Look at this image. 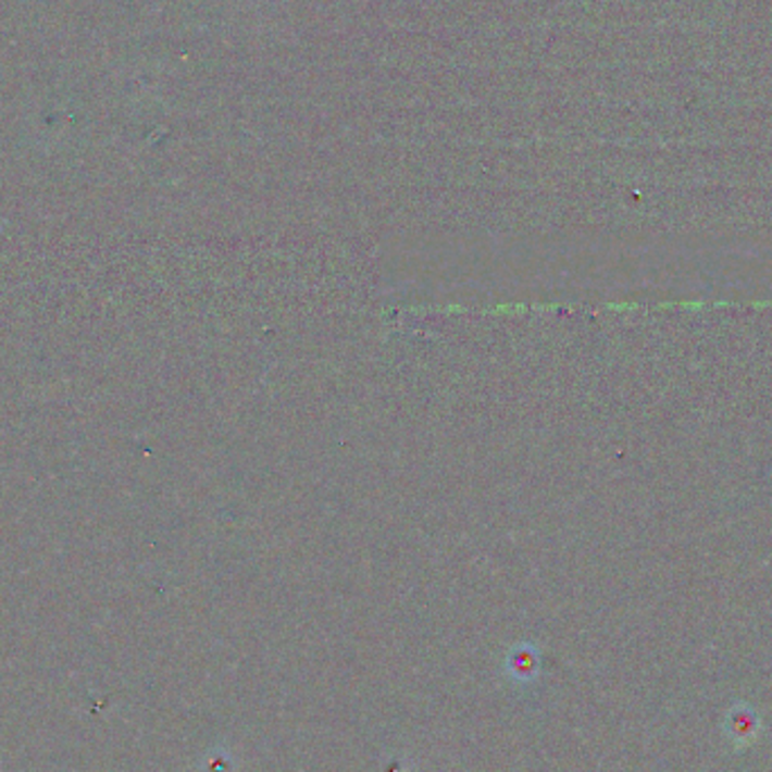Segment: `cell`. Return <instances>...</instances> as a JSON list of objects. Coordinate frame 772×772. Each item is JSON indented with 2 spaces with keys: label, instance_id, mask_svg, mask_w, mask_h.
Wrapping results in <instances>:
<instances>
[{
  "label": "cell",
  "instance_id": "6da1fadb",
  "mask_svg": "<svg viewBox=\"0 0 772 772\" xmlns=\"http://www.w3.org/2000/svg\"><path fill=\"white\" fill-rule=\"evenodd\" d=\"M727 727H730V734L744 744V740H752L759 723L748 707H734L730 719H727Z\"/></svg>",
  "mask_w": 772,
  "mask_h": 772
}]
</instances>
